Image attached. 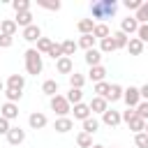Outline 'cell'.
Listing matches in <instances>:
<instances>
[{
  "label": "cell",
  "mask_w": 148,
  "mask_h": 148,
  "mask_svg": "<svg viewBox=\"0 0 148 148\" xmlns=\"http://www.w3.org/2000/svg\"><path fill=\"white\" fill-rule=\"evenodd\" d=\"M39 7H42V9H49V12H58L62 5L56 0V2H39Z\"/></svg>",
  "instance_id": "obj_44"
},
{
  "label": "cell",
  "mask_w": 148,
  "mask_h": 148,
  "mask_svg": "<svg viewBox=\"0 0 148 148\" xmlns=\"http://www.w3.org/2000/svg\"><path fill=\"white\" fill-rule=\"evenodd\" d=\"M46 56H51L53 60H60V58H62V46H60L58 42H53V46L49 49V53H46Z\"/></svg>",
  "instance_id": "obj_40"
},
{
  "label": "cell",
  "mask_w": 148,
  "mask_h": 148,
  "mask_svg": "<svg viewBox=\"0 0 148 148\" xmlns=\"http://www.w3.org/2000/svg\"><path fill=\"white\" fill-rule=\"evenodd\" d=\"M9 130H12V123H9V120H5V118L0 116V134H2V136H7V132H9Z\"/></svg>",
  "instance_id": "obj_45"
},
{
  "label": "cell",
  "mask_w": 148,
  "mask_h": 148,
  "mask_svg": "<svg viewBox=\"0 0 148 148\" xmlns=\"http://www.w3.org/2000/svg\"><path fill=\"white\" fill-rule=\"evenodd\" d=\"M23 58H25V72H28V74H32V76L42 74L44 60H42V56L37 53V49H28V51L23 53Z\"/></svg>",
  "instance_id": "obj_2"
},
{
  "label": "cell",
  "mask_w": 148,
  "mask_h": 148,
  "mask_svg": "<svg viewBox=\"0 0 148 148\" xmlns=\"http://www.w3.org/2000/svg\"><path fill=\"white\" fill-rule=\"evenodd\" d=\"M88 79H90L92 83H99V81H104V79H106V67H104V65L90 67V72H88Z\"/></svg>",
  "instance_id": "obj_16"
},
{
  "label": "cell",
  "mask_w": 148,
  "mask_h": 148,
  "mask_svg": "<svg viewBox=\"0 0 148 148\" xmlns=\"http://www.w3.org/2000/svg\"><path fill=\"white\" fill-rule=\"evenodd\" d=\"M65 99L69 102V106H72V104H81V102H83V90H79V88H69V92L65 95Z\"/></svg>",
  "instance_id": "obj_26"
},
{
  "label": "cell",
  "mask_w": 148,
  "mask_h": 148,
  "mask_svg": "<svg viewBox=\"0 0 148 148\" xmlns=\"http://www.w3.org/2000/svg\"><path fill=\"white\" fill-rule=\"evenodd\" d=\"M116 12H118V2H116V0H95V2L90 5L92 21H95V18H99V21L104 23L106 18L116 16Z\"/></svg>",
  "instance_id": "obj_1"
},
{
  "label": "cell",
  "mask_w": 148,
  "mask_h": 148,
  "mask_svg": "<svg viewBox=\"0 0 148 148\" xmlns=\"http://www.w3.org/2000/svg\"><path fill=\"white\" fill-rule=\"evenodd\" d=\"M143 46H146L143 42H139L136 37H130V42H127V46H125V49H127V53H130V56H141V53H143Z\"/></svg>",
  "instance_id": "obj_19"
},
{
  "label": "cell",
  "mask_w": 148,
  "mask_h": 148,
  "mask_svg": "<svg viewBox=\"0 0 148 148\" xmlns=\"http://www.w3.org/2000/svg\"><path fill=\"white\" fill-rule=\"evenodd\" d=\"M58 90H60V86H58V81H56V79H46V81L42 83V92H44L46 97H56V95H58Z\"/></svg>",
  "instance_id": "obj_17"
},
{
  "label": "cell",
  "mask_w": 148,
  "mask_h": 148,
  "mask_svg": "<svg viewBox=\"0 0 148 148\" xmlns=\"http://www.w3.org/2000/svg\"><path fill=\"white\" fill-rule=\"evenodd\" d=\"M5 88H14V90H23L25 88V76L23 74H9Z\"/></svg>",
  "instance_id": "obj_15"
},
{
  "label": "cell",
  "mask_w": 148,
  "mask_h": 148,
  "mask_svg": "<svg viewBox=\"0 0 148 148\" xmlns=\"http://www.w3.org/2000/svg\"><path fill=\"white\" fill-rule=\"evenodd\" d=\"M83 83H86V76L83 74H79V72H72L69 74V88H83Z\"/></svg>",
  "instance_id": "obj_32"
},
{
  "label": "cell",
  "mask_w": 148,
  "mask_h": 148,
  "mask_svg": "<svg viewBox=\"0 0 148 148\" xmlns=\"http://www.w3.org/2000/svg\"><path fill=\"white\" fill-rule=\"evenodd\" d=\"M120 118H123V123H130L132 118H136V111H134V109H127V111L120 113Z\"/></svg>",
  "instance_id": "obj_46"
},
{
  "label": "cell",
  "mask_w": 148,
  "mask_h": 148,
  "mask_svg": "<svg viewBox=\"0 0 148 148\" xmlns=\"http://www.w3.org/2000/svg\"><path fill=\"white\" fill-rule=\"evenodd\" d=\"M88 106H90V113H104L106 109H109V102L104 99V97H92L90 102H88Z\"/></svg>",
  "instance_id": "obj_13"
},
{
  "label": "cell",
  "mask_w": 148,
  "mask_h": 148,
  "mask_svg": "<svg viewBox=\"0 0 148 148\" xmlns=\"http://www.w3.org/2000/svg\"><path fill=\"white\" fill-rule=\"evenodd\" d=\"M109 35H111V30H109L106 23H95V28H92V37L95 39H106Z\"/></svg>",
  "instance_id": "obj_24"
},
{
  "label": "cell",
  "mask_w": 148,
  "mask_h": 148,
  "mask_svg": "<svg viewBox=\"0 0 148 148\" xmlns=\"http://www.w3.org/2000/svg\"><path fill=\"white\" fill-rule=\"evenodd\" d=\"M76 146L79 148H92V136L86 134V132H79L76 134Z\"/></svg>",
  "instance_id": "obj_33"
},
{
  "label": "cell",
  "mask_w": 148,
  "mask_h": 148,
  "mask_svg": "<svg viewBox=\"0 0 148 148\" xmlns=\"http://www.w3.org/2000/svg\"><path fill=\"white\" fill-rule=\"evenodd\" d=\"M136 30H139V23H136L134 16H125V18L120 21V32H125L127 37H130V35H136Z\"/></svg>",
  "instance_id": "obj_9"
},
{
  "label": "cell",
  "mask_w": 148,
  "mask_h": 148,
  "mask_svg": "<svg viewBox=\"0 0 148 148\" xmlns=\"http://www.w3.org/2000/svg\"><path fill=\"white\" fill-rule=\"evenodd\" d=\"M134 146H136V148H148V134H146V132L134 134Z\"/></svg>",
  "instance_id": "obj_39"
},
{
  "label": "cell",
  "mask_w": 148,
  "mask_h": 148,
  "mask_svg": "<svg viewBox=\"0 0 148 148\" xmlns=\"http://www.w3.org/2000/svg\"><path fill=\"white\" fill-rule=\"evenodd\" d=\"M0 116L5 118V120H16L18 118V104H14V102H5L2 106H0Z\"/></svg>",
  "instance_id": "obj_7"
},
{
  "label": "cell",
  "mask_w": 148,
  "mask_h": 148,
  "mask_svg": "<svg viewBox=\"0 0 148 148\" xmlns=\"http://www.w3.org/2000/svg\"><path fill=\"white\" fill-rule=\"evenodd\" d=\"M23 141H25V130H21L18 125H16V127L12 125V130L7 132V143H9V146H21Z\"/></svg>",
  "instance_id": "obj_6"
},
{
  "label": "cell",
  "mask_w": 148,
  "mask_h": 148,
  "mask_svg": "<svg viewBox=\"0 0 148 148\" xmlns=\"http://www.w3.org/2000/svg\"><path fill=\"white\" fill-rule=\"evenodd\" d=\"M109 86H111V83H106V81H99V83H95V88H92L95 97H106V92H109Z\"/></svg>",
  "instance_id": "obj_37"
},
{
  "label": "cell",
  "mask_w": 148,
  "mask_h": 148,
  "mask_svg": "<svg viewBox=\"0 0 148 148\" xmlns=\"http://www.w3.org/2000/svg\"><path fill=\"white\" fill-rule=\"evenodd\" d=\"M111 39H113V44H116V51H118V49H125L127 42H130V37H127L125 32H120V30L111 32Z\"/></svg>",
  "instance_id": "obj_25"
},
{
  "label": "cell",
  "mask_w": 148,
  "mask_h": 148,
  "mask_svg": "<svg viewBox=\"0 0 148 148\" xmlns=\"http://www.w3.org/2000/svg\"><path fill=\"white\" fill-rule=\"evenodd\" d=\"M139 95H141V102H148V83H143L139 88Z\"/></svg>",
  "instance_id": "obj_48"
},
{
  "label": "cell",
  "mask_w": 148,
  "mask_h": 148,
  "mask_svg": "<svg viewBox=\"0 0 148 148\" xmlns=\"http://www.w3.org/2000/svg\"><path fill=\"white\" fill-rule=\"evenodd\" d=\"M0 92H5V83L2 81H0Z\"/></svg>",
  "instance_id": "obj_49"
},
{
  "label": "cell",
  "mask_w": 148,
  "mask_h": 148,
  "mask_svg": "<svg viewBox=\"0 0 148 148\" xmlns=\"http://www.w3.org/2000/svg\"><path fill=\"white\" fill-rule=\"evenodd\" d=\"M72 111H74V118H76V120H81V123H83L86 118H90V116H92V113H90V106H88V104H83V102H81V104H74V109H72Z\"/></svg>",
  "instance_id": "obj_21"
},
{
  "label": "cell",
  "mask_w": 148,
  "mask_h": 148,
  "mask_svg": "<svg viewBox=\"0 0 148 148\" xmlns=\"http://www.w3.org/2000/svg\"><path fill=\"white\" fill-rule=\"evenodd\" d=\"M123 90H125V88H123L120 83H111L104 99H106V102H118V99H123Z\"/></svg>",
  "instance_id": "obj_18"
},
{
  "label": "cell",
  "mask_w": 148,
  "mask_h": 148,
  "mask_svg": "<svg viewBox=\"0 0 148 148\" xmlns=\"http://www.w3.org/2000/svg\"><path fill=\"white\" fill-rule=\"evenodd\" d=\"M92 28H95V21H92V18H81V21L76 23V30H79L81 35H92Z\"/></svg>",
  "instance_id": "obj_23"
},
{
  "label": "cell",
  "mask_w": 148,
  "mask_h": 148,
  "mask_svg": "<svg viewBox=\"0 0 148 148\" xmlns=\"http://www.w3.org/2000/svg\"><path fill=\"white\" fill-rule=\"evenodd\" d=\"M49 106H51V111H56L58 118H65V116L72 111V106H69V102L65 99V95H56V97H51Z\"/></svg>",
  "instance_id": "obj_3"
},
{
  "label": "cell",
  "mask_w": 148,
  "mask_h": 148,
  "mask_svg": "<svg viewBox=\"0 0 148 148\" xmlns=\"http://www.w3.org/2000/svg\"><path fill=\"white\" fill-rule=\"evenodd\" d=\"M46 123H49V118H46L42 111H32V113L28 116V125H30L32 130H44Z\"/></svg>",
  "instance_id": "obj_8"
},
{
  "label": "cell",
  "mask_w": 148,
  "mask_h": 148,
  "mask_svg": "<svg viewBox=\"0 0 148 148\" xmlns=\"http://www.w3.org/2000/svg\"><path fill=\"white\" fill-rule=\"evenodd\" d=\"M56 72L69 76V74L74 72V62H72V58H65V56H62L60 60H56Z\"/></svg>",
  "instance_id": "obj_12"
},
{
  "label": "cell",
  "mask_w": 148,
  "mask_h": 148,
  "mask_svg": "<svg viewBox=\"0 0 148 148\" xmlns=\"http://www.w3.org/2000/svg\"><path fill=\"white\" fill-rule=\"evenodd\" d=\"M134 18H136V23H139V25L148 23V2H143V5L134 12Z\"/></svg>",
  "instance_id": "obj_29"
},
{
  "label": "cell",
  "mask_w": 148,
  "mask_h": 148,
  "mask_svg": "<svg viewBox=\"0 0 148 148\" xmlns=\"http://www.w3.org/2000/svg\"><path fill=\"white\" fill-rule=\"evenodd\" d=\"M23 39L25 42H37L39 37H42V28L37 25V23H32V25H28V28H23Z\"/></svg>",
  "instance_id": "obj_11"
},
{
  "label": "cell",
  "mask_w": 148,
  "mask_h": 148,
  "mask_svg": "<svg viewBox=\"0 0 148 148\" xmlns=\"http://www.w3.org/2000/svg\"><path fill=\"white\" fill-rule=\"evenodd\" d=\"M102 123H104L106 127H118V125L123 123L120 111H116V109H106V111L102 113Z\"/></svg>",
  "instance_id": "obj_5"
},
{
  "label": "cell",
  "mask_w": 148,
  "mask_h": 148,
  "mask_svg": "<svg viewBox=\"0 0 148 148\" xmlns=\"http://www.w3.org/2000/svg\"><path fill=\"white\" fill-rule=\"evenodd\" d=\"M143 132H146V134H148V120H146V127H143Z\"/></svg>",
  "instance_id": "obj_51"
},
{
  "label": "cell",
  "mask_w": 148,
  "mask_h": 148,
  "mask_svg": "<svg viewBox=\"0 0 148 148\" xmlns=\"http://www.w3.org/2000/svg\"><path fill=\"white\" fill-rule=\"evenodd\" d=\"M123 102L127 104V109H136V104L141 102V95H139V88H134V86H130V88H125V90H123Z\"/></svg>",
  "instance_id": "obj_4"
},
{
  "label": "cell",
  "mask_w": 148,
  "mask_h": 148,
  "mask_svg": "<svg viewBox=\"0 0 148 148\" xmlns=\"http://www.w3.org/2000/svg\"><path fill=\"white\" fill-rule=\"evenodd\" d=\"M86 62H88V67H97V65H102V53H99V49H90V51H86Z\"/></svg>",
  "instance_id": "obj_20"
},
{
  "label": "cell",
  "mask_w": 148,
  "mask_h": 148,
  "mask_svg": "<svg viewBox=\"0 0 148 148\" xmlns=\"http://www.w3.org/2000/svg\"><path fill=\"white\" fill-rule=\"evenodd\" d=\"M76 46H81V49L90 51V49H95V37H92V35H81V37H79V42H76Z\"/></svg>",
  "instance_id": "obj_30"
},
{
  "label": "cell",
  "mask_w": 148,
  "mask_h": 148,
  "mask_svg": "<svg viewBox=\"0 0 148 148\" xmlns=\"http://www.w3.org/2000/svg\"><path fill=\"white\" fill-rule=\"evenodd\" d=\"M51 46H53V42H51L49 37H39V39H37V53H39V56H42V53L46 56Z\"/></svg>",
  "instance_id": "obj_34"
},
{
  "label": "cell",
  "mask_w": 148,
  "mask_h": 148,
  "mask_svg": "<svg viewBox=\"0 0 148 148\" xmlns=\"http://www.w3.org/2000/svg\"><path fill=\"white\" fill-rule=\"evenodd\" d=\"M134 111H136V116H139L141 120H148V102H139Z\"/></svg>",
  "instance_id": "obj_41"
},
{
  "label": "cell",
  "mask_w": 148,
  "mask_h": 148,
  "mask_svg": "<svg viewBox=\"0 0 148 148\" xmlns=\"http://www.w3.org/2000/svg\"><path fill=\"white\" fill-rule=\"evenodd\" d=\"M12 9H14L16 14L30 12V0H14V2H12Z\"/></svg>",
  "instance_id": "obj_35"
},
{
  "label": "cell",
  "mask_w": 148,
  "mask_h": 148,
  "mask_svg": "<svg viewBox=\"0 0 148 148\" xmlns=\"http://www.w3.org/2000/svg\"><path fill=\"white\" fill-rule=\"evenodd\" d=\"M116 51V44H113V39H111V35L106 37V39H99V53L104 56V53H113Z\"/></svg>",
  "instance_id": "obj_31"
},
{
  "label": "cell",
  "mask_w": 148,
  "mask_h": 148,
  "mask_svg": "<svg viewBox=\"0 0 148 148\" xmlns=\"http://www.w3.org/2000/svg\"><path fill=\"white\" fill-rule=\"evenodd\" d=\"M81 125H83V130H81V132H86V134H90V136H92V134H95V132L99 130V120H97L95 116H90V118H86V120H83Z\"/></svg>",
  "instance_id": "obj_22"
},
{
  "label": "cell",
  "mask_w": 148,
  "mask_h": 148,
  "mask_svg": "<svg viewBox=\"0 0 148 148\" xmlns=\"http://www.w3.org/2000/svg\"><path fill=\"white\" fill-rule=\"evenodd\" d=\"M127 127H130L134 134H139V132H143V127H146V120H141V118L136 116V118H132V120L127 123Z\"/></svg>",
  "instance_id": "obj_36"
},
{
  "label": "cell",
  "mask_w": 148,
  "mask_h": 148,
  "mask_svg": "<svg viewBox=\"0 0 148 148\" xmlns=\"http://www.w3.org/2000/svg\"><path fill=\"white\" fill-rule=\"evenodd\" d=\"M18 30V25L14 23V18H2L0 21V35H7V37H14Z\"/></svg>",
  "instance_id": "obj_14"
},
{
  "label": "cell",
  "mask_w": 148,
  "mask_h": 148,
  "mask_svg": "<svg viewBox=\"0 0 148 148\" xmlns=\"http://www.w3.org/2000/svg\"><path fill=\"white\" fill-rule=\"evenodd\" d=\"M123 5H125V7L130 9V12H136V9H139V7L143 5V0H125Z\"/></svg>",
  "instance_id": "obj_43"
},
{
  "label": "cell",
  "mask_w": 148,
  "mask_h": 148,
  "mask_svg": "<svg viewBox=\"0 0 148 148\" xmlns=\"http://www.w3.org/2000/svg\"><path fill=\"white\" fill-rule=\"evenodd\" d=\"M60 46H62V56H65V58H72V56H74V51L79 49L74 39H65V42H60Z\"/></svg>",
  "instance_id": "obj_28"
},
{
  "label": "cell",
  "mask_w": 148,
  "mask_h": 148,
  "mask_svg": "<svg viewBox=\"0 0 148 148\" xmlns=\"http://www.w3.org/2000/svg\"><path fill=\"white\" fill-rule=\"evenodd\" d=\"M53 130H56L58 134H67L69 130H74V120H72L69 116H65V118H56V123H53Z\"/></svg>",
  "instance_id": "obj_10"
},
{
  "label": "cell",
  "mask_w": 148,
  "mask_h": 148,
  "mask_svg": "<svg viewBox=\"0 0 148 148\" xmlns=\"http://www.w3.org/2000/svg\"><path fill=\"white\" fill-rule=\"evenodd\" d=\"M14 23H16L18 28H28V25H32V12H23V14H16Z\"/></svg>",
  "instance_id": "obj_27"
},
{
  "label": "cell",
  "mask_w": 148,
  "mask_h": 148,
  "mask_svg": "<svg viewBox=\"0 0 148 148\" xmlns=\"http://www.w3.org/2000/svg\"><path fill=\"white\" fill-rule=\"evenodd\" d=\"M111 148H116V146H111Z\"/></svg>",
  "instance_id": "obj_52"
},
{
  "label": "cell",
  "mask_w": 148,
  "mask_h": 148,
  "mask_svg": "<svg viewBox=\"0 0 148 148\" xmlns=\"http://www.w3.org/2000/svg\"><path fill=\"white\" fill-rule=\"evenodd\" d=\"M136 39L139 42H148V23H143V25H139V30H136Z\"/></svg>",
  "instance_id": "obj_42"
},
{
  "label": "cell",
  "mask_w": 148,
  "mask_h": 148,
  "mask_svg": "<svg viewBox=\"0 0 148 148\" xmlns=\"http://www.w3.org/2000/svg\"><path fill=\"white\" fill-rule=\"evenodd\" d=\"M92 148H104V146L102 143H92Z\"/></svg>",
  "instance_id": "obj_50"
},
{
  "label": "cell",
  "mask_w": 148,
  "mask_h": 148,
  "mask_svg": "<svg viewBox=\"0 0 148 148\" xmlns=\"http://www.w3.org/2000/svg\"><path fill=\"white\" fill-rule=\"evenodd\" d=\"M5 97H7V102H18L21 97H23V90H14V88H5Z\"/></svg>",
  "instance_id": "obj_38"
},
{
  "label": "cell",
  "mask_w": 148,
  "mask_h": 148,
  "mask_svg": "<svg viewBox=\"0 0 148 148\" xmlns=\"http://www.w3.org/2000/svg\"><path fill=\"white\" fill-rule=\"evenodd\" d=\"M14 44V37H7V35H0V49H9Z\"/></svg>",
  "instance_id": "obj_47"
}]
</instances>
